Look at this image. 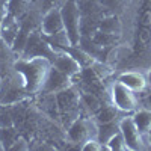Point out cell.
Segmentation results:
<instances>
[{"instance_id":"17","label":"cell","mask_w":151,"mask_h":151,"mask_svg":"<svg viewBox=\"0 0 151 151\" xmlns=\"http://www.w3.org/2000/svg\"><path fill=\"white\" fill-rule=\"evenodd\" d=\"M106 148L109 151H129L127 144L124 141V136L121 134V132L115 133L110 139L106 142Z\"/></svg>"},{"instance_id":"24","label":"cell","mask_w":151,"mask_h":151,"mask_svg":"<svg viewBox=\"0 0 151 151\" xmlns=\"http://www.w3.org/2000/svg\"><path fill=\"white\" fill-rule=\"evenodd\" d=\"M148 137H150V141H151V132H150V133H148Z\"/></svg>"},{"instance_id":"12","label":"cell","mask_w":151,"mask_h":151,"mask_svg":"<svg viewBox=\"0 0 151 151\" xmlns=\"http://www.w3.org/2000/svg\"><path fill=\"white\" fill-rule=\"evenodd\" d=\"M132 118H133L137 130L141 132L142 136L144 134H148L151 132V110L144 109V107H139V109H136L132 113Z\"/></svg>"},{"instance_id":"7","label":"cell","mask_w":151,"mask_h":151,"mask_svg":"<svg viewBox=\"0 0 151 151\" xmlns=\"http://www.w3.org/2000/svg\"><path fill=\"white\" fill-rule=\"evenodd\" d=\"M71 82H73L71 77L65 76L64 73H60L55 67H52L48 74H47L45 80H44L41 92L42 94H59L62 91H67L71 86Z\"/></svg>"},{"instance_id":"5","label":"cell","mask_w":151,"mask_h":151,"mask_svg":"<svg viewBox=\"0 0 151 151\" xmlns=\"http://www.w3.org/2000/svg\"><path fill=\"white\" fill-rule=\"evenodd\" d=\"M56 55H58V52L44 40L41 30H35L27 38V42H26V45H24L20 58L44 56V58H48L50 60H53L56 58Z\"/></svg>"},{"instance_id":"14","label":"cell","mask_w":151,"mask_h":151,"mask_svg":"<svg viewBox=\"0 0 151 151\" xmlns=\"http://www.w3.org/2000/svg\"><path fill=\"white\" fill-rule=\"evenodd\" d=\"M119 132V119L115 121H109V122H103V124H98V129H97V139L104 144L110 139V137Z\"/></svg>"},{"instance_id":"1","label":"cell","mask_w":151,"mask_h":151,"mask_svg":"<svg viewBox=\"0 0 151 151\" xmlns=\"http://www.w3.org/2000/svg\"><path fill=\"white\" fill-rule=\"evenodd\" d=\"M52 68V60L44 56L17 58L12 64L14 70L21 79V88L26 94L41 92L44 80Z\"/></svg>"},{"instance_id":"3","label":"cell","mask_w":151,"mask_h":151,"mask_svg":"<svg viewBox=\"0 0 151 151\" xmlns=\"http://www.w3.org/2000/svg\"><path fill=\"white\" fill-rule=\"evenodd\" d=\"M109 103L115 106L121 113H133L136 109H139V98L137 94L129 89L125 85L118 82L116 79L109 85Z\"/></svg>"},{"instance_id":"10","label":"cell","mask_w":151,"mask_h":151,"mask_svg":"<svg viewBox=\"0 0 151 151\" xmlns=\"http://www.w3.org/2000/svg\"><path fill=\"white\" fill-rule=\"evenodd\" d=\"M52 67H55L56 70H59L60 73H64L68 77H74L82 71V67L77 60H76L73 56H70L68 53L62 52V50H58L56 58L52 60Z\"/></svg>"},{"instance_id":"8","label":"cell","mask_w":151,"mask_h":151,"mask_svg":"<svg viewBox=\"0 0 151 151\" xmlns=\"http://www.w3.org/2000/svg\"><path fill=\"white\" fill-rule=\"evenodd\" d=\"M40 30L44 36H52L60 30H64V21H62L59 8H53V9L44 12L41 17Z\"/></svg>"},{"instance_id":"11","label":"cell","mask_w":151,"mask_h":151,"mask_svg":"<svg viewBox=\"0 0 151 151\" xmlns=\"http://www.w3.org/2000/svg\"><path fill=\"white\" fill-rule=\"evenodd\" d=\"M20 26H21V21L18 18H15L12 14H6L2 26H0V40H2L11 50L14 47V42L18 36L20 32Z\"/></svg>"},{"instance_id":"4","label":"cell","mask_w":151,"mask_h":151,"mask_svg":"<svg viewBox=\"0 0 151 151\" xmlns=\"http://www.w3.org/2000/svg\"><path fill=\"white\" fill-rule=\"evenodd\" d=\"M97 129H98V124L92 116L76 118L67 130L68 141L71 144L79 145V148H80V145L85 141L91 139V137H97Z\"/></svg>"},{"instance_id":"22","label":"cell","mask_w":151,"mask_h":151,"mask_svg":"<svg viewBox=\"0 0 151 151\" xmlns=\"http://www.w3.org/2000/svg\"><path fill=\"white\" fill-rule=\"evenodd\" d=\"M27 142L23 139V137H18V139L14 142V145H12L9 150H27Z\"/></svg>"},{"instance_id":"27","label":"cell","mask_w":151,"mask_h":151,"mask_svg":"<svg viewBox=\"0 0 151 151\" xmlns=\"http://www.w3.org/2000/svg\"><path fill=\"white\" fill-rule=\"evenodd\" d=\"M30 2H32V0H30Z\"/></svg>"},{"instance_id":"2","label":"cell","mask_w":151,"mask_h":151,"mask_svg":"<svg viewBox=\"0 0 151 151\" xmlns=\"http://www.w3.org/2000/svg\"><path fill=\"white\" fill-rule=\"evenodd\" d=\"M59 9L62 21H64V30L70 38L71 45H79L82 40V32H80L82 12L79 8V2L77 0H64Z\"/></svg>"},{"instance_id":"21","label":"cell","mask_w":151,"mask_h":151,"mask_svg":"<svg viewBox=\"0 0 151 151\" xmlns=\"http://www.w3.org/2000/svg\"><path fill=\"white\" fill-rule=\"evenodd\" d=\"M8 5H9V0H0V26L8 14Z\"/></svg>"},{"instance_id":"13","label":"cell","mask_w":151,"mask_h":151,"mask_svg":"<svg viewBox=\"0 0 151 151\" xmlns=\"http://www.w3.org/2000/svg\"><path fill=\"white\" fill-rule=\"evenodd\" d=\"M98 30L106 32V33H112V35H121L122 32V23L119 21L118 15L115 14H107L103 17L101 23H100V27Z\"/></svg>"},{"instance_id":"23","label":"cell","mask_w":151,"mask_h":151,"mask_svg":"<svg viewBox=\"0 0 151 151\" xmlns=\"http://www.w3.org/2000/svg\"><path fill=\"white\" fill-rule=\"evenodd\" d=\"M145 79H147V83H148V86L151 88V67H148V68L145 70Z\"/></svg>"},{"instance_id":"9","label":"cell","mask_w":151,"mask_h":151,"mask_svg":"<svg viewBox=\"0 0 151 151\" xmlns=\"http://www.w3.org/2000/svg\"><path fill=\"white\" fill-rule=\"evenodd\" d=\"M116 80L121 82L122 85H125L129 89H132L136 94L144 92L148 88V83H147V79H145V73L137 71V70H130V71L125 70V71L119 73L116 76Z\"/></svg>"},{"instance_id":"15","label":"cell","mask_w":151,"mask_h":151,"mask_svg":"<svg viewBox=\"0 0 151 151\" xmlns=\"http://www.w3.org/2000/svg\"><path fill=\"white\" fill-rule=\"evenodd\" d=\"M30 8H32L30 0H9L8 12L21 21L24 17L27 15V12L30 11Z\"/></svg>"},{"instance_id":"19","label":"cell","mask_w":151,"mask_h":151,"mask_svg":"<svg viewBox=\"0 0 151 151\" xmlns=\"http://www.w3.org/2000/svg\"><path fill=\"white\" fill-rule=\"evenodd\" d=\"M80 150L83 151H103V150H107L104 144H101L97 137H91V139L85 141L82 145H80Z\"/></svg>"},{"instance_id":"18","label":"cell","mask_w":151,"mask_h":151,"mask_svg":"<svg viewBox=\"0 0 151 151\" xmlns=\"http://www.w3.org/2000/svg\"><path fill=\"white\" fill-rule=\"evenodd\" d=\"M62 2L64 0H32V6L40 11L41 14H44L53 8H60Z\"/></svg>"},{"instance_id":"16","label":"cell","mask_w":151,"mask_h":151,"mask_svg":"<svg viewBox=\"0 0 151 151\" xmlns=\"http://www.w3.org/2000/svg\"><path fill=\"white\" fill-rule=\"evenodd\" d=\"M118 109L113 106V104H107V106H101L94 115L92 118L97 121V124H103V122H109V121H115V119H119L121 116H118Z\"/></svg>"},{"instance_id":"26","label":"cell","mask_w":151,"mask_h":151,"mask_svg":"<svg viewBox=\"0 0 151 151\" xmlns=\"http://www.w3.org/2000/svg\"><path fill=\"white\" fill-rule=\"evenodd\" d=\"M0 88H2V80H0Z\"/></svg>"},{"instance_id":"25","label":"cell","mask_w":151,"mask_h":151,"mask_svg":"<svg viewBox=\"0 0 151 151\" xmlns=\"http://www.w3.org/2000/svg\"><path fill=\"white\" fill-rule=\"evenodd\" d=\"M3 148H5V147H3V145H2V144H0V150H3Z\"/></svg>"},{"instance_id":"20","label":"cell","mask_w":151,"mask_h":151,"mask_svg":"<svg viewBox=\"0 0 151 151\" xmlns=\"http://www.w3.org/2000/svg\"><path fill=\"white\" fill-rule=\"evenodd\" d=\"M137 98H139V107L151 110V88L150 86L147 88L144 92L137 94Z\"/></svg>"},{"instance_id":"6","label":"cell","mask_w":151,"mask_h":151,"mask_svg":"<svg viewBox=\"0 0 151 151\" xmlns=\"http://www.w3.org/2000/svg\"><path fill=\"white\" fill-rule=\"evenodd\" d=\"M119 132L124 136L129 151H139L144 150V136L137 130L136 124L132 118V113H125L119 118Z\"/></svg>"}]
</instances>
